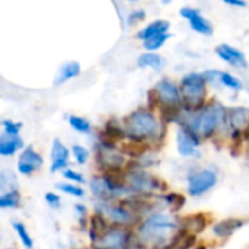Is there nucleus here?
Here are the masks:
<instances>
[{
    "label": "nucleus",
    "mask_w": 249,
    "mask_h": 249,
    "mask_svg": "<svg viewBox=\"0 0 249 249\" xmlns=\"http://www.w3.org/2000/svg\"><path fill=\"white\" fill-rule=\"evenodd\" d=\"M181 96L191 108H200L206 98V79L203 74L190 73L181 82Z\"/></svg>",
    "instance_id": "obj_3"
},
{
    "label": "nucleus",
    "mask_w": 249,
    "mask_h": 249,
    "mask_svg": "<svg viewBox=\"0 0 249 249\" xmlns=\"http://www.w3.org/2000/svg\"><path fill=\"white\" fill-rule=\"evenodd\" d=\"M1 127H3V133H6V134L20 136L23 124L20 121H15V120H4L1 123Z\"/></svg>",
    "instance_id": "obj_31"
},
{
    "label": "nucleus",
    "mask_w": 249,
    "mask_h": 249,
    "mask_svg": "<svg viewBox=\"0 0 249 249\" xmlns=\"http://www.w3.org/2000/svg\"><path fill=\"white\" fill-rule=\"evenodd\" d=\"M19 206H20L19 191H13L9 194H0V209H18Z\"/></svg>",
    "instance_id": "obj_26"
},
{
    "label": "nucleus",
    "mask_w": 249,
    "mask_h": 249,
    "mask_svg": "<svg viewBox=\"0 0 249 249\" xmlns=\"http://www.w3.org/2000/svg\"><path fill=\"white\" fill-rule=\"evenodd\" d=\"M71 155H73L76 163L80 165V166H82V165H86L88 160H89V156H90L89 150H88L85 146H82V144H74V146L71 147Z\"/></svg>",
    "instance_id": "obj_30"
},
{
    "label": "nucleus",
    "mask_w": 249,
    "mask_h": 249,
    "mask_svg": "<svg viewBox=\"0 0 249 249\" xmlns=\"http://www.w3.org/2000/svg\"><path fill=\"white\" fill-rule=\"evenodd\" d=\"M25 149L23 139L20 136H13V134H0V156L3 158H10L16 155V152H22Z\"/></svg>",
    "instance_id": "obj_15"
},
{
    "label": "nucleus",
    "mask_w": 249,
    "mask_h": 249,
    "mask_svg": "<svg viewBox=\"0 0 249 249\" xmlns=\"http://www.w3.org/2000/svg\"><path fill=\"white\" fill-rule=\"evenodd\" d=\"M214 77H219L220 82H222L225 86H228V88H232V89H235V90H241V89H242V83H241L236 77H233L232 74H229V73H222V71L214 70Z\"/></svg>",
    "instance_id": "obj_28"
},
{
    "label": "nucleus",
    "mask_w": 249,
    "mask_h": 249,
    "mask_svg": "<svg viewBox=\"0 0 249 249\" xmlns=\"http://www.w3.org/2000/svg\"><path fill=\"white\" fill-rule=\"evenodd\" d=\"M9 249H12V248H9Z\"/></svg>",
    "instance_id": "obj_39"
},
{
    "label": "nucleus",
    "mask_w": 249,
    "mask_h": 249,
    "mask_svg": "<svg viewBox=\"0 0 249 249\" xmlns=\"http://www.w3.org/2000/svg\"><path fill=\"white\" fill-rule=\"evenodd\" d=\"M67 123L70 124V127L80 133V134H90L92 133V124L89 120L80 117V115H69L67 117Z\"/></svg>",
    "instance_id": "obj_24"
},
{
    "label": "nucleus",
    "mask_w": 249,
    "mask_h": 249,
    "mask_svg": "<svg viewBox=\"0 0 249 249\" xmlns=\"http://www.w3.org/2000/svg\"><path fill=\"white\" fill-rule=\"evenodd\" d=\"M229 121H231V125L236 131L245 130L249 123V109H245V108H236V109H233L232 114H231V117H229Z\"/></svg>",
    "instance_id": "obj_23"
},
{
    "label": "nucleus",
    "mask_w": 249,
    "mask_h": 249,
    "mask_svg": "<svg viewBox=\"0 0 249 249\" xmlns=\"http://www.w3.org/2000/svg\"><path fill=\"white\" fill-rule=\"evenodd\" d=\"M225 3L231 6H236V7H244L247 4L245 1H235V0H225Z\"/></svg>",
    "instance_id": "obj_37"
},
{
    "label": "nucleus",
    "mask_w": 249,
    "mask_h": 249,
    "mask_svg": "<svg viewBox=\"0 0 249 249\" xmlns=\"http://www.w3.org/2000/svg\"><path fill=\"white\" fill-rule=\"evenodd\" d=\"M63 178L69 184H74V185H83L86 182L85 177L80 172H77L74 169H70V168H67L66 171H63Z\"/></svg>",
    "instance_id": "obj_32"
},
{
    "label": "nucleus",
    "mask_w": 249,
    "mask_h": 249,
    "mask_svg": "<svg viewBox=\"0 0 249 249\" xmlns=\"http://www.w3.org/2000/svg\"><path fill=\"white\" fill-rule=\"evenodd\" d=\"M166 201H168L169 207H171L174 212H177V210H179V209L184 206L185 198H184V196H179V194H169V196L166 197Z\"/></svg>",
    "instance_id": "obj_33"
},
{
    "label": "nucleus",
    "mask_w": 249,
    "mask_h": 249,
    "mask_svg": "<svg viewBox=\"0 0 249 249\" xmlns=\"http://www.w3.org/2000/svg\"><path fill=\"white\" fill-rule=\"evenodd\" d=\"M125 184L130 191L136 193H149L153 190L160 188L159 179L152 177L150 174H146L143 171H133L125 175Z\"/></svg>",
    "instance_id": "obj_10"
},
{
    "label": "nucleus",
    "mask_w": 249,
    "mask_h": 249,
    "mask_svg": "<svg viewBox=\"0 0 249 249\" xmlns=\"http://www.w3.org/2000/svg\"><path fill=\"white\" fill-rule=\"evenodd\" d=\"M178 150L182 156H197L198 155V140L185 128L178 131L177 136Z\"/></svg>",
    "instance_id": "obj_16"
},
{
    "label": "nucleus",
    "mask_w": 249,
    "mask_h": 249,
    "mask_svg": "<svg viewBox=\"0 0 249 249\" xmlns=\"http://www.w3.org/2000/svg\"><path fill=\"white\" fill-rule=\"evenodd\" d=\"M101 214L107 222L118 226H127L136 220V214L125 207L123 203H114V201H98L96 203V212Z\"/></svg>",
    "instance_id": "obj_7"
},
{
    "label": "nucleus",
    "mask_w": 249,
    "mask_h": 249,
    "mask_svg": "<svg viewBox=\"0 0 249 249\" xmlns=\"http://www.w3.org/2000/svg\"><path fill=\"white\" fill-rule=\"evenodd\" d=\"M168 29H169V22H166V20H155V22L149 23L146 28H143L142 31H139L137 38L144 42L146 39H149L152 36H156L159 34H166Z\"/></svg>",
    "instance_id": "obj_18"
},
{
    "label": "nucleus",
    "mask_w": 249,
    "mask_h": 249,
    "mask_svg": "<svg viewBox=\"0 0 249 249\" xmlns=\"http://www.w3.org/2000/svg\"><path fill=\"white\" fill-rule=\"evenodd\" d=\"M44 166V158L39 152L35 150L32 146H25V149L20 152L18 159V172L20 175L29 177L35 172H38Z\"/></svg>",
    "instance_id": "obj_8"
},
{
    "label": "nucleus",
    "mask_w": 249,
    "mask_h": 249,
    "mask_svg": "<svg viewBox=\"0 0 249 249\" xmlns=\"http://www.w3.org/2000/svg\"><path fill=\"white\" fill-rule=\"evenodd\" d=\"M131 244V232L127 226L108 225L104 233L98 238L93 249H128Z\"/></svg>",
    "instance_id": "obj_4"
},
{
    "label": "nucleus",
    "mask_w": 249,
    "mask_h": 249,
    "mask_svg": "<svg viewBox=\"0 0 249 249\" xmlns=\"http://www.w3.org/2000/svg\"><path fill=\"white\" fill-rule=\"evenodd\" d=\"M57 188L64 194H69V196H73L77 198L85 197V190L80 185H74V184H69V182H60V184H57Z\"/></svg>",
    "instance_id": "obj_29"
},
{
    "label": "nucleus",
    "mask_w": 249,
    "mask_h": 249,
    "mask_svg": "<svg viewBox=\"0 0 249 249\" xmlns=\"http://www.w3.org/2000/svg\"><path fill=\"white\" fill-rule=\"evenodd\" d=\"M153 92L158 98V104H160L162 107H179L181 104L179 89L168 79H162L160 82H158Z\"/></svg>",
    "instance_id": "obj_11"
},
{
    "label": "nucleus",
    "mask_w": 249,
    "mask_h": 249,
    "mask_svg": "<svg viewBox=\"0 0 249 249\" xmlns=\"http://www.w3.org/2000/svg\"><path fill=\"white\" fill-rule=\"evenodd\" d=\"M96 160L104 172H121L127 163L124 153L120 152L115 144L102 140H99L96 146Z\"/></svg>",
    "instance_id": "obj_6"
},
{
    "label": "nucleus",
    "mask_w": 249,
    "mask_h": 249,
    "mask_svg": "<svg viewBox=\"0 0 249 249\" xmlns=\"http://www.w3.org/2000/svg\"><path fill=\"white\" fill-rule=\"evenodd\" d=\"M144 18H146L144 10H133V12H130L128 18H127V22H128V25H136V23L142 22Z\"/></svg>",
    "instance_id": "obj_35"
},
{
    "label": "nucleus",
    "mask_w": 249,
    "mask_h": 249,
    "mask_svg": "<svg viewBox=\"0 0 249 249\" xmlns=\"http://www.w3.org/2000/svg\"><path fill=\"white\" fill-rule=\"evenodd\" d=\"M82 71V66L79 61H66L64 64H61V67L58 69V73L54 79V85H63L74 77H77Z\"/></svg>",
    "instance_id": "obj_17"
},
{
    "label": "nucleus",
    "mask_w": 249,
    "mask_h": 249,
    "mask_svg": "<svg viewBox=\"0 0 249 249\" xmlns=\"http://www.w3.org/2000/svg\"><path fill=\"white\" fill-rule=\"evenodd\" d=\"M163 64H165V60L160 55L155 54V53H144L137 58V66L142 67V69L150 67V69H155V70H160L163 67Z\"/></svg>",
    "instance_id": "obj_21"
},
{
    "label": "nucleus",
    "mask_w": 249,
    "mask_h": 249,
    "mask_svg": "<svg viewBox=\"0 0 249 249\" xmlns=\"http://www.w3.org/2000/svg\"><path fill=\"white\" fill-rule=\"evenodd\" d=\"M69 159H70V150L67 146L55 139L51 144V165L50 171L51 172H63L69 166Z\"/></svg>",
    "instance_id": "obj_12"
},
{
    "label": "nucleus",
    "mask_w": 249,
    "mask_h": 249,
    "mask_svg": "<svg viewBox=\"0 0 249 249\" xmlns=\"http://www.w3.org/2000/svg\"><path fill=\"white\" fill-rule=\"evenodd\" d=\"M44 198H45V203L51 207V209H58L60 206H61V197L58 196V194H55V193H47L45 196H44Z\"/></svg>",
    "instance_id": "obj_34"
},
{
    "label": "nucleus",
    "mask_w": 249,
    "mask_h": 249,
    "mask_svg": "<svg viewBox=\"0 0 249 249\" xmlns=\"http://www.w3.org/2000/svg\"><path fill=\"white\" fill-rule=\"evenodd\" d=\"M74 209H76V213L79 214V217H80V220L86 216V207L85 206H82V204H76L74 206Z\"/></svg>",
    "instance_id": "obj_36"
},
{
    "label": "nucleus",
    "mask_w": 249,
    "mask_h": 249,
    "mask_svg": "<svg viewBox=\"0 0 249 249\" xmlns=\"http://www.w3.org/2000/svg\"><path fill=\"white\" fill-rule=\"evenodd\" d=\"M125 136L131 142L146 143L152 139L159 137L160 124L149 109H137L125 120L124 125Z\"/></svg>",
    "instance_id": "obj_1"
},
{
    "label": "nucleus",
    "mask_w": 249,
    "mask_h": 249,
    "mask_svg": "<svg viewBox=\"0 0 249 249\" xmlns=\"http://www.w3.org/2000/svg\"><path fill=\"white\" fill-rule=\"evenodd\" d=\"M248 92H249V85H248Z\"/></svg>",
    "instance_id": "obj_38"
},
{
    "label": "nucleus",
    "mask_w": 249,
    "mask_h": 249,
    "mask_svg": "<svg viewBox=\"0 0 249 249\" xmlns=\"http://www.w3.org/2000/svg\"><path fill=\"white\" fill-rule=\"evenodd\" d=\"M216 53H217V55H219L222 60L228 61L229 64H232V66H235V67L247 69V66H248L244 53L239 51V50H236V48L232 47V45L222 44V45H219V47L216 48Z\"/></svg>",
    "instance_id": "obj_14"
},
{
    "label": "nucleus",
    "mask_w": 249,
    "mask_h": 249,
    "mask_svg": "<svg viewBox=\"0 0 249 249\" xmlns=\"http://www.w3.org/2000/svg\"><path fill=\"white\" fill-rule=\"evenodd\" d=\"M13 229H15V232H16V235H18V238H19L20 244H22L25 248L26 249L34 248V239H32L31 233L28 232L26 226H25L22 222H15V223H13Z\"/></svg>",
    "instance_id": "obj_25"
},
{
    "label": "nucleus",
    "mask_w": 249,
    "mask_h": 249,
    "mask_svg": "<svg viewBox=\"0 0 249 249\" xmlns=\"http://www.w3.org/2000/svg\"><path fill=\"white\" fill-rule=\"evenodd\" d=\"M185 19L190 20V26L203 34V35H212L213 34V26L212 23L200 13L198 9H193V7H182L181 12H179Z\"/></svg>",
    "instance_id": "obj_13"
},
{
    "label": "nucleus",
    "mask_w": 249,
    "mask_h": 249,
    "mask_svg": "<svg viewBox=\"0 0 249 249\" xmlns=\"http://www.w3.org/2000/svg\"><path fill=\"white\" fill-rule=\"evenodd\" d=\"M175 228H177V222L171 216L156 213L147 217L140 225L139 236L143 244L156 245L166 241L171 236V233L175 231Z\"/></svg>",
    "instance_id": "obj_2"
},
{
    "label": "nucleus",
    "mask_w": 249,
    "mask_h": 249,
    "mask_svg": "<svg viewBox=\"0 0 249 249\" xmlns=\"http://www.w3.org/2000/svg\"><path fill=\"white\" fill-rule=\"evenodd\" d=\"M206 226H207V222H206V216L203 213H198V214H194V216H188L184 220L185 232H188L191 235L200 233L203 229H206Z\"/></svg>",
    "instance_id": "obj_20"
},
{
    "label": "nucleus",
    "mask_w": 249,
    "mask_h": 249,
    "mask_svg": "<svg viewBox=\"0 0 249 249\" xmlns=\"http://www.w3.org/2000/svg\"><path fill=\"white\" fill-rule=\"evenodd\" d=\"M222 118H223V109L220 108L219 104H213L203 108L196 115V118L191 121V128L200 136L209 137L216 131Z\"/></svg>",
    "instance_id": "obj_5"
},
{
    "label": "nucleus",
    "mask_w": 249,
    "mask_h": 249,
    "mask_svg": "<svg viewBox=\"0 0 249 249\" xmlns=\"http://www.w3.org/2000/svg\"><path fill=\"white\" fill-rule=\"evenodd\" d=\"M169 38H171V34H168V32L166 34H159L156 36H152V38L146 39L143 42V47L147 50V53H153L155 50H159Z\"/></svg>",
    "instance_id": "obj_27"
},
{
    "label": "nucleus",
    "mask_w": 249,
    "mask_h": 249,
    "mask_svg": "<svg viewBox=\"0 0 249 249\" xmlns=\"http://www.w3.org/2000/svg\"><path fill=\"white\" fill-rule=\"evenodd\" d=\"M216 182H217L216 172L210 169L196 171L188 177V191L191 196H201L206 191H209L212 187H214Z\"/></svg>",
    "instance_id": "obj_9"
},
{
    "label": "nucleus",
    "mask_w": 249,
    "mask_h": 249,
    "mask_svg": "<svg viewBox=\"0 0 249 249\" xmlns=\"http://www.w3.org/2000/svg\"><path fill=\"white\" fill-rule=\"evenodd\" d=\"M244 225L242 220H238V219H228V220H222L219 222L216 226H214V233L217 236H222V238H226V236H231L238 228H241Z\"/></svg>",
    "instance_id": "obj_22"
},
{
    "label": "nucleus",
    "mask_w": 249,
    "mask_h": 249,
    "mask_svg": "<svg viewBox=\"0 0 249 249\" xmlns=\"http://www.w3.org/2000/svg\"><path fill=\"white\" fill-rule=\"evenodd\" d=\"M18 177L10 169L0 171V194H9L18 191Z\"/></svg>",
    "instance_id": "obj_19"
}]
</instances>
